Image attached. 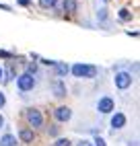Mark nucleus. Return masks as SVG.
<instances>
[{
  "instance_id": "nucleus-1",
  "label": "nucleus",
  "mask_w": 140,
  "mask_h": 146,
  "mask_svg": "<svg viewBox=\"0 0 140 146\" xmlns=\"http://www.w3.org/2000/svg\"><path fill=\"white\" fill-rule=\"evenodd\" d=\"M70 70H72V74L76 76V78H93V76L97 74V68L89 66V64H74Z\"/></svg>"
},
{
  "instance_id": "nucleus-2",
  "label": "nucleus",
  "mask_w": 140,
  "mask_h": 146,
  "mask_svg": "<svg viewBox=\"0 0 140 146\" xmlns=\"http://www.w3.org/2000/svg\"><path fill=\"white\" fill-rule=\"evenodd\" d=\"M17 86H19V91L27 93V91H31L33 86H35V78H33L31 74H21L17 78Z\"/></svg>"
},
{
  "instance_id": "nucleus-3",
  "label": "nucleus",
  "mask_w": 140,
  "mask_h": 146,
  "mask_svg": "<svg viewBox=\"0 0 140 146\" xmlns=\"http://www.w3.org/2000/svg\"><path fill=\"white\" fill-rule=\"evenodd\" d=\"M113 82H115V86L119 91H124V89H128L130 84H132V74H128V72H117L115 76H113Z\"/></svg>"
},
{
  "instance_id": "nucleus-4",
  "label": "nucleus",
  "mask_w": 140,
  "mask_h": 146,
  "mask_svg": "<svg viewBox=\"0 0 140 146\" xmlns=\"http://www.w3.org/2000/svg\"><path fill=\"white\" fill-rule=\"evenodd\" d=\"M27 121L33 125V128H39V125L43 123V117H41V113H39L37 109H29L27 111Z\"/></svg>"
},
{
  "instance_id": "nucleus-5",
  "label": "nucleus",
  "mask_w": 140,
  "mask_h": 146,
  "mask_svg": "<svg viewBox=\"0 0 140 146\" xmlns=\"http://www.w3.org/2000/svg\"><path fill=\"white\" fill-rule=\"evenodd\" d=\"M97 109L101 111V113H109V111L113 109V99H111V97H103V99H99Z\"/></svg>"
},
{
  "instance_id": "nucleus-6",
  "label": "nucleus",
  "mask_w": 140,
  "mask_h": 146,
  "mask_svg": "<svg viewBox=\"0 0 140 146\" xmlns=\"http://www.w3.org/2000/svg\"><path fill=\"white\" fill-rule=\"evenodd\" d=\"M70 117H72V111H70L68 107H58L56 109V119L58 121H68Z\"/></svg>"
},
{
  "instance_id": "nucleus-7",
  "label": "nucleus",
  "mask_w": 140,
  "mask_h": 146,
  "mask_svg": "<svg viewBox=\"0 0 140 146\" xmlns=\"http://www.w3.org/2000/svg\"><path fill=\"white\" fill-rule=\"evenodd\" d=\"M126 125V115L124 113H115L113 117H111V128L113 130H119V128H124Z\"/></svg>"
},
{
  "instance_id": "nucleus-8",
  "label": "nucleus",
  "mask_w": 140,
  "mask_h": 146,
  "mask_svg": "<svg viewBox=\"0 0 140 146\" xmlns=\"http://www.w3.org/2000/svg\"><path fill=\"white\" fill-rule=\"evenodd\" d=\"M0 146H17V138L13 134H4L0 138Z\"/></svg>"
},
{
  "instance_id": "nucleus-9",
  "label": "nucleus",
  "mask_w": 140,
  "mask_h": 146,
  "mask_svg": "<svg viewBox=\"0 0 140 146\" xmlns=\"http://www.w3.org/2000/svg\"><path fill=\"white\" fill-rule=\"evenodd\" d=\"M54 66H56V72H58V76H66V74H68V70H70V68H68L64 62H54Z\"/></svg>"
},
{
  "instance_id": "nucleus-10",
  "label": "nucleus",
  "mask_w": 140,
  "mask_h": 146,
  "mask_svg": "<svg viewBox=\"0 0 140 146\" xmlns=\"http://www.w3.org/2000/svg\"><path fill=\"white\" fill-rule=\"evenodd\" d=\"M19 138H21L23 142H31V140H33V132H31V130H21Z\"/></svg>"
},
{
  "instance_id": "nucleus-11",
  "label": "nucleus",
  "mask_w": 140,
  "mask_h": 146,
  "mask_svg": "<svg viewBox=\"0 0 140 146\" xmlns=\"http://www.w3.org/2000/svg\"><path fill=\"white\" fill-rule=\"evenodd\" d=\"M54 91H56L58 97H64V95H66V86H64L62 82H54Z\"/></svg>"
},
{
  "instance_id": "nucleus-12",
  "label": "nucleus",
  "mask_w": 140,
  "mask_h": 146,
  "mask_svg": "<svg viewBox=\"0 0 140 146\" xmlns=\"http://www.w3.org/2000/svg\"><path fill=\"white\" fill-rule=\"evenodd\" d=\"M64 11H68V13L76 11V0H64Z\"/></svg>"
},
{
  "instance_id": "nucleus-13",
  "label": "nucleus",
  "mask_w": 140,
  "mask_h": 146,
  "mask_svg": "<svg viewBox=\"0 0 140 146\" xmlns=\"http://www.w3.org/2000/svg\"><path fill=\"white\" fill-rule=\"evenodd\" d=\"M119 19H122V21H130V19H132V15H130V13L126 11V8H124V11L119 13Z\"/></svg>"
},
{
  "instance_id": "nucleus-14",
  "label": "nucleus",
  "mask_w": 140,
  "mask_h": 146,
  "mask_svg": "<svg viewBox=\"0 0 140 146\" xmlns=\"http://www.w3.org/2000/svg\"><path fill=\"white\" fill-rule=\"evenodd\" d=\"M39 4H41L43 8H47V6H54V4H56V0H39Z\"/></svg>"
},
{
  "instance_id": "nucleus-15",
  "label": "nucleus",
  "mask_w": 140,
  "mask_h": 146,
  "mask_svg": "<svg viewBox=\"0 0 140 146\" xmlns=\"http://www.w3.org/2000/svg\"><path fill=\"white\" fill-rule=\"evenodd\" d=\"M56 146H70V140H68V138H60V140L56 142Z\"/></svg>"
},
{
  "instance_id": "nucleus-16",
  "label": "nucleus",
  "mask_w": 140,
  "mask_h": 146,
  "mask_svg": "<svg viewBox=\"0 0 140 146\" xmlns=\"http://www.w3.org/2000/svg\"><path fill=\"white\" fill-rule=\"evenodd\" d=\"M35 70H37V66H35V64H29V72H27V74H31V76H33Z\"/></svg>"
},
{
  "instance_id": "nucleus-17",
  "label": "nucleus",
  "mask_w": 140,
  "mask_h": 146,
  "mask_svg": "<svg viewBox=\"0 0 140 146\" xmlns=\"http://www.w3.org/2000/svg\"><path fill=\"white\" fill-rule=\"evenodd\" d=\"M95 146H105V140L103 138H95Z\"/></svg>"
},
{
  "instance_id": "nucleus-18",
  "label": "nucleus",
  "mask_w": 140,
  "mask_h": 146,
  "mask_svg": "<svg viewBox=\"0 0 140 146\" xmlns=\"http://www.w3.org/2000/svg\"><path fill=\"white\" fill-rule=\"evenodd\" d=\"M4 103H6V99H4V95L0 93V107H4Z\"/></svg>"
},
{
  "instance_id": "nucleus-19",
  "label": "nucleus",
  "mask_w": 140,
  "mask_h": 146,
  "mask_svg": "<svg viewBox=\"0 0 140 146\" xmlns=\"http://www.w3.org/2000/svg\"><path fill=\"white\" fill-rule=\"evenodd\" d=\"M76 146H91V142H87V140H83V142H78Z\"/></svg>"
},
{
  "instance_id": "nucleus-20",
  "label": "nucleus",
  "mask_w": 140,
  "mask_h": 146,
  "mask_svg": "<svg viewBox=\"0 0 140 146\" xmlns=\"http://www.w3.org/2000/svg\"><path fill=\"white\" fill-rule=\"evenodd\" d=\"M19 2H21L23 6H27V4H29V0H19Z\"/></svg>"
},
{
  "instance_id": "nucleus-21",
  "label": "nucleus",
  "mask_w": 140,
  "mask_h": 146,
  "mask_svg": "<svg viewBox=\"0 0 140 146\" xmlns=\"http://www.w3.org/2000/svg\"><path fill=\"white\" fill-rule=\"evenodd\" d=\"M2 125H4V117L0 115V128H2Z\"/></svg>"
},
{
  "instance_id": "nucleus-22",
  "label": "nucleus",
  "mask_w": 140,
  "mask_h": 146,
  "mask_svg": "<svg viewBox=\"0 0 140 146\" xmlns=\"http://www.w3.org/2000/svg\"><path fill=\"white\" fill-rule=\"evenodd\" d=\"M2 74H4V70H2V68H0V78H2Z\"/></svg>"
}]
</instances>
